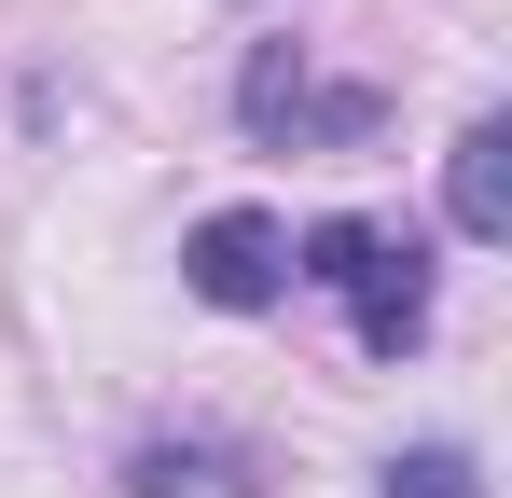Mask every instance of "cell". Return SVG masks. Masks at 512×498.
<instances>
[{
	"label": "cell",
	"mask_w": 512,
	"mask_h": 498,
	"mask_svg": "<svg viewBox=\"0 0 512 498\" xmlns=\"http://www.w3.org/2000/svg\"><path fill=\"white\" fill-rule=\"evenodd\" d=\"M388 498H485V471L457 443H416V457H388Z\"/></svg>",
	"instance_id": "5"
},
{
	"label": "cell",
	"mask_w": 512,
	"mask_h": 498,
	"mask_svg": "<svg viewBox=\"0 0 512 498\" xmlns=\"http://www.w3.org/2000/svg\"><path fill=\"white\" fill-rule=\"evenodd\" d=\"M291 277H319V291L346 305V332H360L374 360H402V346L429 332V263H416L402 236H374V222H319Z\"/></svg>",
	"instance_id": "1"
},
{
	"label": "cell",
	"mask_w": 512,
	"mask_h": 498,
	"mask_svg": "<svg viewBox=\"0 0 512 498\" xmlns=\"http://www.w3.org/2000/svg\"><path fill=\"white\" fill-rule=\"evenodd\" d=\"M443 208H457V236H485V249L512 236V125H499V111L457 139V166H443Z\"/></svg>",
	"instance_id": "4"
},
{
	"label": "cell",
	"mask_w": 512,
	"mask_h": 498,
	"mask_svg": "<svg viewBox=\"0 0 512 498\" xmlns=\"http://www.w3.org/2000/svg\"><path fill=\"white\" fill-rule=\"evenodd\" d=\"M236 111H250V139H291V153H360L388 125L374 83H305V42H263L250 83H236Z\"/></svg>",
	"instance_id": "2"
},
{
	"label": "cell",
	"mask_w": 512,
	"mask_h": 498,
	"mask_svg": "<svg viewBox=\"0 0 512 498\" xmlns=\"http://www.w3.org/2000/svg\"><path fill=\"white\" fill-rule=\"evenodd\" d=\"M180 277H194L222 319H263V305L291 291V236H277L263 208H208V222L180 236Z\"/></svg>",
	"instance_id": "3"
}]
</instances>
